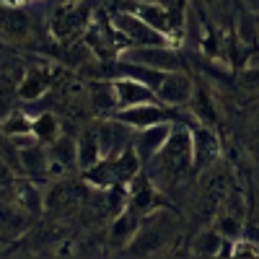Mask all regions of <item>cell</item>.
I'll return each instance as SVG.
<instances>
[{
  "label": "cell",
  "instance_id": "obj_1",
  "mask_svg": "<svg viewBox=\"0 0 259 259\" xmlns=\"http://www.w3.org/2000/svg\"><path fill=\"white\" fill-rule=\"evenodd\" d=\"M143 171L168 197H174V192L182 189V184H187L192 174H197L192 153V130L184 119L174 122L166 145L143 166Z\"/></svg>",
  "mask_w": 259,
  "mask_h": 259
},
{
  "label": "cell",
  "instance_id": "obj_2",
  "mask_svg": "<svg viewBox=\"0 0 259 259\" xmlns=\"http://www.w3.org/2000/svg\"><path fill=\"white\" fill-rule=\"evenodd\" d=\"M96 3L94 0H60L50 16V36L55 45H75L85 36L94 24Z\"/></svg>",
  "mask_w": 259,
  "mask_h": 259
},
{
  "label": "cell",
  "instance_id": "obj_3",
  "mask_svg": "<svg viewBox=\"0 0 259 259\" xmlns=\"http://www.w3.org/2000/svg\"><path fill=\"white\" fill-rule=\"evenodd\" d=\"M177 210L174 207H158L153 212H148L143 218V226L138 231V236L130 246L124 249L127 254L135 256H150V254H161L171 241L177 239Z\"/></svg>",
  "mask_w": 259,
  "mask_h": 259
},
{
  "label": "cell",
  "instance_id": "obj_4",
  "mask_svg": "<svg viewBox=\"0 0 259 259\" xmlns=\"http://www.w3.org/2000/svg\"><path fill=\"white\" fill-rule=\"evenodd\" d=\"M143 171V161L135 153V148L130 145L122 156L114 158H101L91 168L80 171V179L89 182V187L96 189H109V187H127L138 174Z\"/></svg>",
  "mask_w": 259,
  "mask_h": 259
},
{
  "label": "cell",
  "instance_id": "obj_5",
  "mask_svg": "<svg viewBox=\"0 0 259 259\" xmlns=\"http://www.w3.org/2000/svg\"><path fill=\"white\" fill-rule=\"evenodd\" d=\"M112 24L117 26V31L124 36V41L130 47H150V45H174L163 31H158L156 26H150L148 21H143L140 16H135L133 11L124 8H114L109 11ZM179 47V45H174Z\"/></svg>",
  "mask_w": 259,
  "mask_h": 259
},
{
  "label": "cell",
  "instance_id": "obj_6",
  "mask_svg": "<svg viewBox=\"0 0 259 259\" xmlns=\"http://www.w3.org/2000/svg\"><path fill=\"white\" fill-rule=\"evenodd\" d=\"M119 57L122 60H130V62L148 65V68H156V70H163V73H174V70H187L189 68L182 47H174V45L127 47Z\"/></svg>",
  "mask_w": 259,
  "mask_h": 259
},
{
  "label": "cell",
  "instance_id": "obj_7",
  "mask_svg": "<svg viewBox=\"0 0 259 259\" xmlns=\"http://www.w3.org/2000/svg\"><path fill=\"white\" fill-rule=\"evenodd\" d=\"M57 62L52 57H36L34 62H29V70H26V78L18 89V101L24 104H31V101H39L41 96H47L50 89L57 83Z\"/></svg>",
  "mask_w": 259,
  "mask_h": 259
},
{
  "label": "cell",
  "instance_id": "obj_8",
  "mask_svg": "<svg viewBox=\"0 0 259 259\" xmlns=\"http://www.w3.org/2000/svg\"><path fill=\"white\" fill-rule=\"evenodd\" d=\"M192 130V153H194V171H205L210 166H215L221 161V153H223V143L215 133V127H207V124H200L194 122L189 114L184 119Z\"/></svg>",
  "mask_w": 259,
  "mask_h": 259
},
{
  "label": "cell",
  "instance_id": "obj_9",
  "mask_svg": "<svg viewBox=\"0 0 259 259\" xmlns=\"http://www.w3.org/2000/svg\"><path fill=\"white\" fill-rule=\"evenodd\" d=\"M96 135H99L101 158H114V156H122L133 145L135 127L124 124L117 117H99L96 119Z\"/></svg>",
  "mask_w": 259,
  "mask_h": 259
},
{
  "label": "cell",
  "instance_id": "obj_10",
  "mask_svg": "<svg viewBox=\"0 0 259 259\" xmlns=\"http://www.w3.org/2000/svg\"><path fill=\"white\" fill-rule=\"evenodd\" d=\"M127 205L135 207V210H140L143 215L153 212V210H158V207H174L171 197H168V194H163V192L153 184V179H150L145 171H140V174L127 184Z\"/></svg>",
  "mask_w": 259,
  "mask_h": 259
},
{
  "label": "cell",
  "instance_id": "obj_11",
  "mask_svg": "<svg viewBox=\"0 0 259 259\" xmlns=\"http://www.w3.org/2000/svg\"><path fill=\"white\" fill-rule=\"evenodd\" d=\"M34 18L26 13L24 6H6L3 3V41L16 47L34 50Z\"/></svg>",
  "mask_w": 259,
  "mask_h": 259
},
{
  "label": "cell",
  "instance_id": "obj_12",
  "mask_svg": "<svg viewBox=\"0 0 259 259\" xmlns=\"http://www.w3.org/2000/svg\"><path fill=\"white\" fill-rule=\"evenodd\" d=\"M117 119H122L124 124L143 130L150 124H158V122H168V119H177L179 109H171V106L161 104V101H150V104H138V106H127V109H119L114 114Z\"/></svg>",
  "mask_w": 259,
  "mask_h": 259
},
{
  "label": "cell",
  "instance_id": "obj_13",
  "mask_svg": "<svg viewBox=\"0 0 259 259\" xmlns=\"http://www.w3.org/2000/svg\"><path fill=\"white\" fill-rule=\"evenodd\" d=\"M194 80L189 75V70H174L168 73L166 80L161 83V89L156 91L158 94V101L171 106V109H184V106L189 104L192 94H194Z\"/></svg>",
  "mask_w": 259,
  "mask_h": 259
},
{
  "label": "cell",
  "instance_id": "obj_14",
  "mask_svg": "<svg viewBox=\"0 0 259 259\" xmlns=\"http://www.w3.org/2000/svg\"><path fill=\"white\" fill-rule=\"evenodd\" d=\"M174 122H177V119H168V122H158V124H150V127L135 130L133 148H135V153L140 156L143 166L166 145V140H168V135H171V130H174Z\"/></svg>",
  "mask_w": 259,
  "mask_h": 259
},
{
  "label": "cell",
  "instance_id": "obj_15",
  "mask_svg": "<svg viewBox=\"0 0 259 259\" xmlns=\"http://www.w3.org/2000/svg\"><path fill=\"white\" fill-rule=\"evenodd\" d=\"M187 114L194 119V122H200V124H207V127H218V99L212 96V91L207 89V83L205 80H197L194 83V94L189 99V104L184 106Z\"/></svg>",
  "mask_w": 259,
  "mask_h": 259
},
{
  "label": "cell",
  "instance_id": "obj_16",
  "mask_svg": "<svg viewBox=\"0 0 259 259\" xmlns=\"http://www.w3.org/2000/svg\"><path fill=\"white\" fill-rule=\"evenodd\" d=\"M143 218L145 215L140 210H135V207H130V205L122 212H117L112 218V223H109V244L119 246V249H127L130 241L138 236V231L143 226Z\"/></svg>",
  "mask_w": 259,
  "mask_h": 259
},
{
  "label": "cell",
  "instance_id": "obj_17",
  "mask_svg": "<svg viewBox=\"0 0 259 259\" xmlns=\"http://www.w3.org/2000/svg\"><path fill=\"white\" fill-rule=\"evenodd\" d=\"M85 184L89 182H68V179H57L47 192H45V207L47 210H73L85 194Z\"/></svg>",
  "mask_w": 259,
  "mask_h": 259
},
{
  "label": "cell",
  "instance_id": "obj_18",
  "mask_svg": "<svg viewBox=\"0 0 259 259\" xmlns=\"http://www.w3.org/2000/svg\"><path fill=\"white\" fill-rule=\"evenodd\" d=\"M231 249H233V241L226 239L212 226L197 231L189 241V254H194V256H231Z\"/></svg>",
  "mask_w": 259,
  "mask_h": 259
},
{
  "label": "cell",
  "instance_id": "obj_19",
  "mask_svg": "<svg viewBox=\"0 0 259 259\" xmlns=\"http://www.w3.org/2000/svg\"><path fill=\"white\" fill-rule=\"evenodd\" d=\"M233 36L239 39V45L246 47L249 52L259 50V13L251 11L244 0H241V6L239 11H236V18H233Z\"/></svg>",
  "mask_w": 259,
  "mask_h": 259
},
{
  "label": "cell",
  "instance_id": "obj_20",
  "mask_svg": "<svg viewBox=\"0 0 259 259\" xmlns=\"http://www.w3.org/2000/svg\"><path fill=\"white\" fill-rule=\"evenodd\" d=\"M112 80H114V91H117L119 109L158 101V94L150 89V85H145V83H140V80H135V78H112Z\"/></svg>",
  "mask_w": 259,
  "mask_h": 259
},
{
  "label": "cell",
  "instance_id": "obj_21",
  "mask_svg": "<svg viewBox=\"0 0 259 259\" xmlns=\"http://www.w3.org/2000/svg\"><path fill=\"white\" fill-rule=\"evenodd\" d=\"M89 104L99 117H114L119 112L117 104V91H114V80L109 78H96L89 83Z\"/></svg>",
  "mask_w": 259,
  "mask_h": 259
},
{
  "label": "cell",
  "instance_id": "obj_22",
  "mask_svg": "<svg viewBox=\"0 0 259 259\" xmlns=\"http://www.w3.org/2000/svg\"><path fill=\"white\" fill-rule=\"evenodd\" d=\"M26 70H29V62L21 55H6L3 57V78H0V85H3L6 104L18 99V89L26 78Z\"/></svg>",
  "mask_w": 259,
  "mask_h": 259
},
{
  "label": "cell",
  "instance_id": "obj_23",
  "mask_svg": "<svg viewBox=\"0 0 259 259\" xmlns=\"http://www.w3.org/2000/svg\"><path fill=\"white\" fill-rule=\"evenodd\" d=\"M31 218H34V212H29L26 207H21L13 200H6L3 202V239L6 241L21 239L31 228Z\"/></svg>",
  "mask_w": 259,
  "mask_h": 259
},
{
  "label": "cell",
  "instance_id": "obj_24",
  "mask_svg": "<svg viewBox=\"0 0 259 259\" xmlns=\"http://www.w3.org/2000/svg\"><path fill=\"white\" fill-rule=\"evenodd\" d=\"M239 6H241V0H202V8H205L207 18L212 21V26L221 29V31L233 29V18H236Z\"/></svg>",
  "mask_w": 259,
  "mask_h": 259
},
{
  "label": "cell",
  "instance_id": "obj_25",
  "mask_svg": "<svg viewBox=\"0 0 259 259\" xmlns=\"http://www.w3.org/2000/svg\"><path fill=\"white\" fill-rule=\"evenodd\" d=\"M78 140V168L85 171L94 163L101 161V148H99V135H96V122L83 127V133L75 138Z\"/></svg>",
  "mask_w": 259,
  "mask_h": 259
},
{
  "label": "cell",
  "instance_id": "obj_26",
  "mask_svg": "<svg viewBox=\"0 0 259 259\" xmlns=\"http://www.w3.org/2000/svg\"><path fill=\"white\" fill-rule=\"evenodd\" d=\"M26 133H34V117L21 112V109H13L11 114H6L3 119V138H13V135H26Z\"/></svg>",
  "mask_w": 259,
  "mask_h": 259
},
{
  "label": "cell",
  "instance_id": "obj_27",
  "mask_svg": "<svg viewBox=\"0 0 259 259\" xmlns=\"http://www.w3.org/2000/svg\"><path fill=\"white\" fill-rule=\"evenodd\" d=\"M34 135L45 143V145L55 143V140L60 138V119H57L55 114H50V112L36 114V117H34Z\"/></svg>",
  "mask_w": 259,
  "mask_h": 259
},
{
  "label": "cell",
  "instance_id": "obj_28",
  "mask_svg": "<svg viewBox=\"0 0 259 259\" xmlns=\"http://www.w3.org/2000/svg\"><path fill=\"white\" fill-rule=\"evenodd\" d=\"M231 256H259V241H251L246 236H241V239L233 241Z\"/></svg>",
  "mask_w": 259,
  "mask_h": 259
},
{
  "label": "cell",
  "instance_id": "obj_29",
  "mask_svg": "<svg viewBox=\"0 0 259 259\" xmlns=\"http://www.w3.org/2000/svg\"><path fill=\"white\" fill-rule=\"evenodd\" d=\"M3 3H6V6H24V8H26L29 3H34V0H3Z\"/></svg>",
  "mask_w": 259,
  "mask_h": 259
},
{
  "label": "cell",
  "instance_id": "obj_30",
  "mask_svg": "<svg viewBox=\"0 0 259 259\" xmlns=\"http://www.w3.org/2000/svg\"><path fill=\"white\" fill-rule=\"evenodd\" d=\"M251 124H254V133L259 135V106L254 109V114H251Z\"/></svg>",
  "mask_w": 259,
  "mask_h": 259
},
{
  "label": "cell",
  "instance_id": "obj_31",
  "mask_svg": "<svg viewBox=\"0 0 259 259\" xmlns=\"http://www.w3.org/2000/svg\"><path fill=\"white\" fill-rule=\"evenodd\" d=\"M156 3H158V0H156Z\"/></svg>",
  "mask_w": 259,
  "mask_h": 259
}]
</instances>
